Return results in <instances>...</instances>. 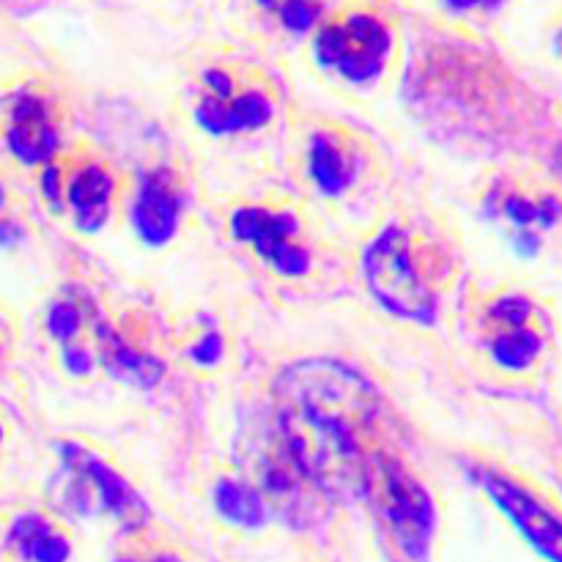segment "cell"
I'll use <instances>...</instances> for the list:
<instances>
[{"label":"cell","mask_w":562,"mask_h":562,"mask_svg":"<svg viewBox=\"0 0 562 562\" xmlns=\"http://www.w3.org/2000/svg\"><path fill=\"white\" fill-rule=\"evenodd\" d=\"M467 333L492 376L536 382L558 357V305L525 283H499L472 296Z\"/></svg>","instance_id":"cell-1"},{"label":"cell","mask_w":562,"mask_h":562,"mask_svg":"<svg viewBox=\"0 0 562 562\" xmlns=\"http://www.w3.org/2000/svg\"><path fill=\"white\" fill-rule=\"evenodd\" d=\"M371 390L357 376L327 362L296 368L289 379L285 434L307 470L340 467L366 453L368 426L373 420Z\"/></svg>","instance_id":"cell-2"},{"label":"cell","mask_w":562,"mask_h":562,"mask_svg":"<svg viewBox=\"0 0 562 562\" xmlns=\"http://www.w3.org/2000/svg\"><path fill=\"white\" fill-rule=\"evenodd\" d=\"M456 278V256L431 234L387 225L366 250V280L393 313L428 322Z\"/></svg>","instance_id":"cell-3"},{"label":"cell","mask_w":562,"mask_h":562,"mask_svg":"<svg viewBox=\"0 0 562 562\" xmlns=\"http://www.w3.org/2000/svg\"><path fill=\"white\" fill-rule=\"evenodd\" d=\"M483 217L516 256L532 263H562V179L525 165L497 170L481 190Z\"/></svg>","instance_id":"cell-4"},{"label":"cell","mask_w":562,"mask_h":562,"mask_svg":"<svg viewBox=\"0 0 562 562\" xmlns=\"http://www.w3.org/2000/svg\"><path fill=\"white\" fill-rule=\"evenodd\" d=\"M324 77L351 88L382 80L401 53L398 16L376 0H340L307 38Z\"/></svg>","instance_id":"cell-5"},{"label":"cell","mask_w":562,"mask_h":562,"mask_svg":"<svg viewBox=\"0 0 562 562\" xmlns=\"http://www.w3.org/2000/svg\"><path fill=\"white\" fill-rule=\"evenodd\" d=\"M192 119L214 137H247L278 115L280 91L267 69L234 55H212L192 71Z\"/></svg>","instance_id":"cell-6"},{"label":"cell","mask_w":562,"mask_h":562,"mask_svg":"<svg viewBox=\"0 0 562 562\" xmlns=\"http://www.w3.org/2000/svg\"><path fill=\"white\" fill-rule=\"evenodd\" d=\"M64 99L47 77L27 71L0 86V154L20 170H42L60 157Z\"/></svg>","instance_id":"cell-7"},{"label":"cell","mask_w":562,"mask_h":562,"mask_svg":"<svg viewBox=\"0 0 562 562\" xmlns=\"http://www.w3.org/2000/svg\"><path fill=\"white\" fill-rule=\"evenodd\" d=\"M236 245L283 280H302L316 267V245L305 220L283 201L239 203L228 217Z\"/></svg>","instance_id":"cell-8"},{"label":"cell","mask_w":562,"mask_h":562,"mask_svg":"<svg viewBox=\"0 0 562 562\" xmlns=\"http://www.w3.org/2000/svg\"><path fill=\"white\" fill-rule=\"evenodd\" d=\"M371 170V146L338 121H316L300 143V173L322 198H344Z\"/></svg>","instance_id":"cell-9"},{"label":"cell","mask_w":562,"mask_h":562,"mask_svg":"<svg viewBox=\"0 0 562 562\" xmlns=\"http://www.w3.org/2000/svg\"><path fill=\"white\" fill-rule=\"evenodd\" d=\"M42 173L44 201L69 214L80 231H97L108 223L115 201V176L108 162L88 154H60Z\"/></svg>","instance_id":"cell-10"},{"label":"cell","mask_w":562,"mask_h":562,"mask_svg":"<svg viewBox=\"0 0 562 562\" xmlns=\"http://www.w3.org/2000/svg\"><path fill=\"white\" fill-rule=\"evenodd\" d=\"M366 477L371 497L395 538L409 554H423L434 530V505L426 488L415 481L401 461L387 453H373L366 461Z\"/></svg>","instance_id":"cell-11"},{"label":"cell","mask_w":562,"mask_h":562,"mask_svg":"<svg viewBox=\"0 0 562 562\" xmlns=\"http://www.w3.org/2000/svg\"><path fill=\"white\" fill-rule=\"evenodd\" d=\"M340 0H228L241 27L274 44L307 42Z\"/></svg>","instance_id":"cell-12"},{"label":"cell","mask_w":562,"mask_h":562,"mask_svg":"<svg viewBox=\"0 0 562 562\" xmlns=\"http://www.w3.org/2000/svg\"><path fill=\"white\" fill-rule=\"evenodd\" d=\"M184 209V184L170 168H154L137 184L132 201V225L148 245H162L173 236Z\"/></svg>","instance_id":"cell-13"},{"label":"cell","mask_w":562,"mask_h":562,"mask_svg":"<svg viewBox=\"0 0 562 562\" xmlns=\"http://www.w3.org/2000/svg\"><path fill=\"white\" fill-rule=\"evenodd\" d=\"M66 461H69V470L75 472L77 486H80L99 508L108 510L113 519L124 521L126 527H140L143 521H146V505H143L140 497L126 486V481L119 472L104 467L97 456L88 453V450L82 448L66 450Z\"/></svg>","instance_id":"cell-14"},{"label":"cell","mask_w":562,"mask_h":562,"mask_svg":"<svg viewBox=\"0 0 562 562\" xmlns=\"http://www.w3.org/2000/svg\"><path fill=\"white\" fill-rule=\"evenodd\" d=\"M3 549L16 562H66V532L42 510H14L3 525Z\"/></svg>","instance_id":"cell-15"},{"label":"cell","mask_w":562,"mask_h":562,"mask_svg":"<svg viewBox=\"0 0 562 562\" xmlns=\"http://www.w3.org/2000/svg\"><path fill=\"white\" fill-rule=\"evenodd\" d=\"M514 3L516 0H431L445 25L470 33L494 25L499 16L514 9Z\"/></svg>","instance_id":"cell-16"},{"label":"cell","mask_w":562,"mask_h":562,"mask_svg":"<svg viewBox=\"0 0 562 562\" xmlns=\"http://www.w3.org/2000/svg\"><path fill=\"white\" fill-rule=\"evenodd\" d=\"M86 327V307H82L80 300H71V296H58L44 313V329H47L55 344L64 346L66 355L71 351V346H80Z\"/></svg>","instance_id":"cell-17"},{"label":"cell","mask_w":562,"mask_h":562,"mask_svg":"<svg viewBox=\"0 0 562 562\" xmlns=\"http://www.w3.org/2000/svg\"><path fill=\"white\" fill-rule=\"evenodd\" d=\"M217 505L228 519L239 525H258L261 521V499L239 483H225L217 492Z\"/></svg>","instance_id":"cell-18"},{"label":"cell","mask_w":562,"mask_h":562,"mask_svg":"<svg viewBox=\"0 0 562 562\" xmlns=\"http://www.w3.org/2000/svg\"><path fill=\"white\" fill-rule=\"evenodd\" d=\"M547 47H549V55H552L554 64L562 69V0L547 22Z\"/></svg>","instance_id":"cell-19"},{"label":"cell","mask_w":562,"mask_h":562,"mask_svg":"<svg viewBox=\"0 0 562 562\" xmlns=\"http://www.w3.org/2000/svg\"><path fill=\"white\" fill-rule=\"evenodd\" d=\"M0 3H9V5H20V9H27V5H44L47 0H0Z\"/></svg>","instance_id":"cell-20"},{"label":"cell","mask_w":562,"mask_h":562,"mask_svg":"<svg viewBox=\"0 0 562 562\" xmlns=\"http://www.w3.org/2000/svg\"><path fill=\"white\" fill-rule=\"evenodd\" d=\"M121 562H176V558H170V554H154V558L148 560H121Z\"/></svg>","instance_id":"cell-21"}]
</instances>
